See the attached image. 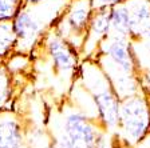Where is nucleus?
<instances>
[{
  "instance_id": "f8f14e48",
  "label": "nucleus",
  "mask_w": 150,
  "mask_h": 148,
  "mask_svg": "<svg viewBox=\"0 0 150 148\" xmlns=\"http://www.w3.org/2000/svg\"><path fill=\"white\" fill-rule=\"evenodd\" d=\"M18 44L12 20L0 22V62H4L15 51Z\"/></svg>"
},
{
  "instance_id": "0eeeda50",
  "label": "nucleus",
  "mask_w": 150,
  "mask_h": 148,
  "mask_svg": "<svg viewBox=\"0 0 150 148\" xmlns=\"http://www.w3.org/2000/svg\"><path fill=\"white\" fill-rule=\"evenodd\" d=\"M93 12L91 0H69L52 27L72 47L81 51Z\"/></svg>"
},
{
  "instance_id": "f3484780",
  "label": "nucleus",
  "mask_w": 150,
  "mask_h": 148,
  "mask_svg": "<svg viewBox=\"0 0 150 148\" xmlns=\"http://www.w3.org/2000/svg\"><path fill=\"white\" fill-rule=\"evenodd\" d=\"M47 1V0H22L23 6H38V4H42Z\"/></svg>"
},
{
  "instance_id": "f03ea898",
  "label": "nucleus",
  "mask_w": 150,
  "mask_h": 148,
  "mask_svg": "<svg viewBox=\"0 0 150 148\" xmlns=\"http://www.w3.org/2000/svg\"><path fill=\"white\" fill-rule=\"evenodd\" d=\"M76 79L91 95L97 105L98 121L105 131L117 132L119 123V102L109 77L94 59L81 60Z\"/></svg>"
},
{
  "instance_id": "39448f33",
  "label": "nucleus",
  "mask_w": 150,
  "mask_h": 148,
  "mask_svg": "<svg viewBox=\"0 0 150 148\" xmlns=\"http://www.w3.org/2000/svg\"><path fill=\"white\" fill-rule=\"evenodd\" d=\"M70 105L71 108L63 109L62 130L56 137L62 139L69 148H97L98 136L105 130L98 120L79 111L71 100Z\"/></svg>"
},
{
  "instance_id": "4468645a",
  "label": "nucleus",
  "mask_w": 150,
  "mask_h": 148,
  "mask_svg": "<svg viewBox=\"0 0 150 148\" xmlns=\"http://www.w3.org/2000/svg\"><path fill=\"white\" fill-rule=\"evenodd\" d=\"M22 7V0H0V22L12 20Z\"/></svg>"
},
{
  "instance_id": "2eb2a0df",
  "label": "nucleus",
  "mask_w": 150,
  "mask_h": 148,
  "mask_svg": "<svg viewBox=\"0 0 150 148\" xmlns=\"http://www.w3.org/2000/svg\"><path fill=\"white\" fill-rule=\"evenodd\" d=\"M127 0H91V6L94 9H102V8H110L117 4L126 3Z\"/></svg>"
},
{
  "instance_id": "7ed1b4c3",
  "label": "nucleus",
  "mask_w": 150,
  "mask_h": 148,
  "mask_svg": "<svg viewBox=\"0 0 150 148\" xmlns=\"http://www.w3.org/2000/svg\"><path fill=\"white\" fill-rule=\"evenodd\" d=\"M117 133L131 145L144 142L150 133V92L141 90L119 102Z\"/></svg>"
},
{
  "instance_id": "9d476101",
  "label": "nucleus",
  "mask_w": 150,
  "mask_h": 148,
  "mask_svg": "<svg viewBox=\"0 0 150 148\" xmlns=\"http://www.w3.org/2000/svg\"><path fill=\"white\" fill-rule=\"evenodd\" d=\"M131 41L139 40L150 31V0H127Z\"/></svg>"
},
{
  "instance_id": "6e6552de",
  "label": "nucleus",
  "mask_w": 150,
  "mask_h": 148,
  "mask_svg": "<svg viewBox=\"0 0 150 148\" xmlns=\"http://www.w3.org/2000/svg\"><path fill=\"white\" fill-rule=\"evenodd\" d=\"M110 34V12L109 8L94 9L88 27L86 29L83 44L81 47V59H91L95 56L100 43Z\"/></svg>"
},
{
  "instance_id": "9b49d317",
  "label": "nucleus",
  "mask_w": 150,
  "mask_h": 148,
  "mask_svg": "<svg viewBox=\"0 0 150 148\" xmlns=\"http://www.w3.org/2000/svg\"><path fill=\"white\" fill-rule=\"evenodd\" d=\"M110 12V34L114 36L131 39L130 16L126 3L117 4L109 8Z\"/></svg>"
},
{
  "instance_id": "dca6fc26",
  "label": "nucleus",
  "mask_w": 150,
  "mask_h": 148,
  "mask_svg": "<svg viewBox=\"0 0 150 148\" xmlns=\"http://www.w3.org/2000/svg\"><path fill=\"white\" fill-rule=\"evenodd\" d=\"M133 43H135L137 46H139V48L142 49V52L145 53L146 59L150 62V31H149V34H146L142 39L135 40V41H133Z\"/></svg>"
},
{
  "instance_id": "ddd939ff",
  "label": "nucleus",
  "mask_w": 150,
  "mask_h": 148,
  "mask_svg": "<svg viewBox=\"0 0 150 148\" xmlns=\"http://www.w3.org/2000/svg\"><path fill=\"white\" fill-rule=\"evenodd\" d=\"M12 93V74L7 69L3 62H0V109H4L6 104L11 100Z\"/></svg>"
},
{
  "instance_id": "20e7f679",
  "label": "nucleus",
  "mask_w": 150,
  "mask_h": 148,
  "mask_svg": "<svg viewBox=\"0 0 150 148\" xmlns=\"http://www.w3.org/2000/svg\"><path fill=\"white\" fill-rule=\"evenodd\" d=\"M48 4H50V0L46 3L44 12L39 15L36 6H23L22 3L20 9L12 19L13 29H15L16 37H18V44H16L15 51L31 55V52L36 47L38 41L40 40L43 34L58 19L56 16H48V12L62 11L64 8L62 7V8H55L52 11H48L47 9Z\"/></svg>"
},
{
  "instance_id": "423d86ee",
  "label": "nucleus",
  "mask_w": 150,
  "mask_h": 148,
  "mask_svg": "<svg viewBox=\"0 0 150 148\" xmlns=\"http://www.w3.org/2000/svg\"><path fill=\"white\" fill-rule=\"evenodd\" d=\"M36 46L43 48L56 76L70 77L74 81L82 60L78 49L60 36L52 25L43 34Z\"/></svg>"
},
{
  "instance_id": "f257e3e1",
  "label": "nucleus",
  "mask_w": 150,
  "mask_h": 148,
  "mask_svg": "<svg viewBox=\"0 0 150 148\" xmlns=\"http://www.w3.org/2000/svg\"><path fill=\"white\" fill-rule=\"evenodd\" d=\"M91 59L100 65L119 99L142 90L141 77L144 69L138 63L131 39L109 35Z\"/></svg>"
},
{
  "instance_id": "1a4fd4ad",
  "label": "nucleus",
  "mask_w": 150,
  "mask_h": 148,
  "mask_svg": "<svg viewBox=\"0 0 150 148\" xmlns=\"http://www.w3.org/2000/svg\"><path fill=\"white\" fill-rule=\"evenodd\" d=\"M25 126L12 109H0V148H25Z\"/></svg>"
}]
</instances>
